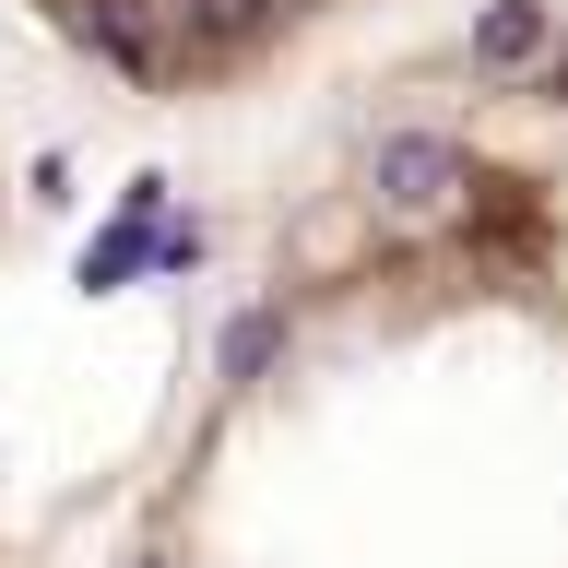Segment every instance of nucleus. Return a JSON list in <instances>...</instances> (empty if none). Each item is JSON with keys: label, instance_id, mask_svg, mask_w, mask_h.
I'll return each mask as SVG.
<instances>
[{"label": "nucleus", "instance_id": "1", "mask_svg": "<svg viewBox=\"0 0 568 568\" xmlns=\"http://www.w3.org/2000/svg\"><path fill=\"white\" fill-rule=\"evenodd\" d=\"M12 12L131 106H237L390 0H12Z\"/></svg>", "mask_w": 568, "mask_h": 568}]
</instances>
